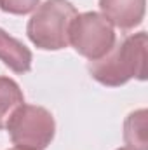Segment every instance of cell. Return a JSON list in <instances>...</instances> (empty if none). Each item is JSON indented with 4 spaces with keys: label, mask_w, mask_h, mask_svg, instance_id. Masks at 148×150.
<instances>
[{
    "label": "cell",
    "mask_w": 148,
    "mask_h": 150,
    "mask_svg": "<svg viewBox=\"0 0 148 150\" xmlns=\"http://www.w3.org/2000/svg\"><path fill=\"white\" fill-rule=\"evenodd\" d=\"M147 117L148 112L136 110L129 113L124 122V142L131 150H148V136H147Z\"/></svg>",
    "instance_id": "obj_8"
},
{
    "label": "cell",
    "mask_w": 148,
    "mask_h": 150,
    "mask_svg": "<svg viewBox=\"0 0 148 150\" xmlns=\"http://www.w3.org/2000/svg\"><path fill=\"white\" fill-rule=\"evenodd\" d=\"M0 61L16 74H26L32 70L33 56L23 42L0 28Z\"/></svg>",
    "instance_id": "obj_6"
},
{
    "label": "cell",
    "mask_w": 148,
    "mask_h": 150,
    "mask_svg": "<svg viewBox=\"0 0 148 150\" xmlns=\"http://www.w3.org/2000/svg\"><path fill=\"white\" fill-rule=\"evenodd\" d=\"M77 9L68 0H45L32 14L26 33L33 45L42 51H59L68 47V33Z\"/></svg>",
    "instance_id": "obj_2"
},
{
    "label": "cell",
    "mask_w": 148,
    "mask_h": 150,
    "mask_svg": "<svg viewBox=\"0 0 148 150\" xmlns=\"http://www.w3.org/2000/svg\"><path fill=\"white\" fill-rule=\"evenodd\" d=\"M40 0H0V9L9 14H28L37 9Z\"/></svg>",
    "instance_id": "obj_9"
},
{
    "label": "cell",
    "mask_w": 148,
    "mask_h": 150,
    "mask_svg": "<svg viewBox=\"0 0 148 150\" xmlns=\"http://www.w3.org/2000/svg\"><path fill=\"white\" fill-rule=\"evenodd\" d=\"M14 150H18V149H14Z\"/></svg>",
    "instance_id": "obj_11"
},
{
    "label": "cell",
    "mask_w": 148,
    "mask_h": 150,
    "mask_svg": "<svg viewBox=\"0 0 148 150\" xmlns=\"http://www.w3.org/2000/svg\"><path fill=\"white\" fill-rule=\"evenodd\" d=\"M117 150H131V149H127V147H122V149H117Z\"/></svg>",
    "instance_id": "obj_10"
},
{
    "label": "cell",
    "mask_w": 148,
    "mask_h": 150,
    "mask_svg": "<svg viewBox=\"0 0 148 150\" xmlns=\"http://www.w3.org/2000/svg\"><path fill=\"white\" fill-rule=\"evenodd\" d=\"M23 103L25 96L18 82L9 77H0V129L7 127L9 119Z\"/></svg>",
    "instance_id": "obj_7"
},
{
    "label": "cell",
    "mask_w": 148,
    "mask_h": 150,
    "mask_svg": "<svg viewBox=\"0 0 148 150\" xmlns=\"http://www.w3.org/2000/svg\"><path fill=\"white\" fill-rule=\"evenodd\" d=\"M68 42L89 61H98L106 56L115 45V30L98 12L77 14L72 21Z\"/></svg>",
    "instance_id": "obj_4"
},
{
    "label": "cell",
    "mask_w": 148,
    "mask_h": 150,
    "mask_svg": "<svg viewBox=\"0 0 148 150\" xmlns=\"http://www.w3.org/2000/svg\"><path fill=\"white\" fill-rule=\"evenodd\" d=\"M89 72L94 80L106 87H118L131 79H147V33L125 37L98 61H91Z\"/></svg>",
    "instance_id": "obj_1"
},
{
    "label": "cell",
    "mask_w": 148,
    "mask_h": 150,
    "mask_svg": "<svg viewBox=\"0 0 148 150\" xmlns=\"http://www.w3.org/2000/svg\"><path fill=\"white\" fill-rule=\"evenodd\" d=\"M101 16L120 30H132L143 23L147 0H99Z\"/></svg>",
    "instance_id": "obj_5"
},
{
    "label": "cell",
    "mask_w": 148,
    "mask_h": 150,
    "mask_svg": "<svg viewBox=\"0 0 148 150\" xmlns=\"http://www.w3.org/2000/svg\"><path fill=\"white\" fill-rule=\"evenodd\" d=\"M18 150H45L56 133L54 117L44 107L21 105L5 127Z\"/></svg>",
    "instance_id": "obj_3"
}]
</instances>
